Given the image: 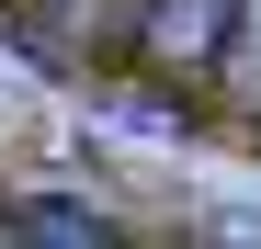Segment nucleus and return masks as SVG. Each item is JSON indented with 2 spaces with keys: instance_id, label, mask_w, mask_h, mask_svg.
Returning <instances> with one entry per match:
<instances>
[{
  "instance_id": "2",
  "label": "nucleus",
  "mask_w": 261,
  "mask_h": 249,
  "mask_svg": "<svg viewBox=\"0 0 261 249\" xmlns=\"http://www.w3.org/2000/svg\"><path fill=\"white\" fill-rule=\"evenodd\" d=\"M12 238H23V249H114V227H102L80 193H46V204H23V215H12Z\"/></svg>"
},
{
  "instance_id": "4",
  "label": "nucleus",
  "mask_w": 261,
  "mask_h": 249,
  "mask_svg": "<svg viewBox=\"0 0 261 249\" xmlns=\"http://www.w3.org/2000/svg\"><path fill=\"white\" fill-rule=\"evenodd\" d=\"M0 249H23V238H12V227H0Z\"/></svg>"
},
{
  "instance_id": "3",
  "label": "nucleus",
  "mask_w": 261,
  "mask_h": 249,
  "mask_svg": "<svg viewBox=\"0 0 261 249\" xmlns=\"http://www.w3.org/2000/svg\"><path fill=\"white\" fill-rule=\"evenodd\" d=\"M239 91H250V113H261V0H250V23H239Z\"/></svg>"
},
{
  "instance_id": "1",
  "label": "nucleus",
  "mask_w": 261,
  "mask_h": 249,
  "mask_svg": "<svg viewBox=\"0 0 261 249\" xmlns=\"http://www.w3.org/2000/svg\"><path fill=\"white\" fill-rule=\"evenodd\" d=\"M239 0H148V34H137V46H148V68H216V57H227L239 46Z\"/></svg>"
}]
</instances>
